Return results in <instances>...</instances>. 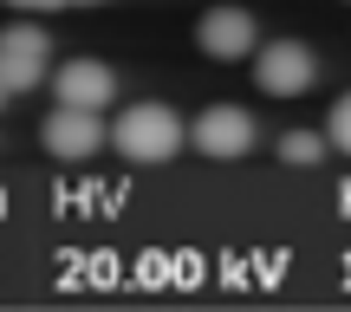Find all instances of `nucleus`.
I'll list each match as a JSON object with an SVG mask.
<instances>
[{"instance_id": "nucleus-11", "label": "nucleus", "mask_w": 351, "mask_h": 312, "mask_svg": "<svg viewBox=\"0 0 351 312\" xmlns=\"http://www.w3.org/2000/svg\"><path fill=\"white\" fill-rule=\"evenodd\" d=\"M7 98H13V91H7V85H0V104H7Z\"/></svg>"}, {"instance_id": "nucleus-10", "label": "nucleus", "mask_w": 351, "mask_h": 312, "mask_svg": "<svg viewBox=\"0 0 351 312\" xmlns=\"http://www.w3.org/2000/svg\"><path fill=\"white\" fill-rule=\"evenodd\" d=\"M13 13H59V7H72V0H7Z\"/></svg>"}, {"instance_id": "nucleus-9", "label": "nucleus", "mask_w": 351, "mask_h": 312, "mask_svg": "<svg viewBox=\"0 0 351 312\" xmlns=\"http://www.w3.org/2000/svg\"><path fill=\"white\" fill-rule=\"evenodd\" d=\"M326 137H332V150H345L351 156V91L339 104H332V117H326Z\"/></svg>"}, {"instance_id": "nucleus-7", "label": "nucleus", "mask_w": 351, "mask_h": 312, "mask_svg": "<svg viewBox=\"0 0 351 312\" xmlns=\"http://www.w3.org/2000/svg\"><path fill=\"white\" fill-rule=\"evenodd\" d=\"M52 91H59V104H85V111H111L117 98V72L104 59H72L52 72Z\"/></svg>"}, {"instance_id": "nucleus-2", "label": "nucleus", "mask_w": 351, "mask_h": 312, "mask_svg": "<svg viewBox=\"0 0 351 312\" xmlns=\"http://www.w3.org/2000/svg\"><path fill=\"white\" fill-rule=\"evenodd\" d=\"M313 78H319V59L300 39H267V46L254 52V85H261L267 98H300V91H313Z\"/></svg>"}, {"instance_id": "nucleus-3", "label": "nucleus", "mask_w": 351, "mask_h": 312, "mask_svg": "<svg viewBox=\"0 0 351 312\" xmlns=\"http://www.w3.org/2000/svg\"><path fill=\"white\" fill-rule=\"evenodd\" d=\"M46 59H52V39H46V26H39V20L0 26V85H7V91H39Z\"/></svg>"}, {"instance_id": "nucleus-1", "label": "nucleus", "mask_w": 351, "mask_h": 312, "mask_svg": "<svg viewBox=\"0 0 351 312\" xmlns=\"http://www.w3.org/2000/svg\"><path fill=\"white\" fill-rule=\"evenodd\" d=\"M182 143H189V124L169 111V104H156V98L130 104V111L111 124V150L124 163H143V169H150V163H169Z\"/></svg>"}, {"instance_id": "nucleus-4", "label": "nucleus", "mask_w": 351, "mask_h": 312, "mask_svg": "<svg viewBox=\"0 0 351 312\" xmlns=\"http://www.w3.org/2000/svg\"><path fill=\"white\" fill-rule=\"evenodd\" d=\"M39 143H46L59 163H85V156H98L104 143H111V130H104V111H85V104H59V111L39 124Z\"/></svg>"}, {"instance_id": "nucleus-6", "label": "nucleus", "mask_w": 351, "mask_h": 312, "mask_svg": "<svg viewBox=\"0 0 351 312\" xmlns=\"http://www.w3.org/2000/svg\"><path fill=\"white\" fill-rule=\"evenodd\" d=\"M195 46L208 59H247V52H261V26L247 7H208L195 26Z\"/></svg>"}, {"instance_id": "nucleus-8", "label": "nucleus", "mask_w": 351, "mask_h": 312, "mask_svg": "<svg viewBox=\"0 0 351 312\" xmlns=\"http://www.w3.org/2000/svg\"><path fill=\"white\" fill-rule=\"evenodd\" d=\"M326 143H332V137H319V130H287V137H280V163L313 169V163H326Z\"/></svg>"}, {"instance_id": "nucleus-12", "label": "nucleus", "mask_w": 351, "mask_h": 312, "mask_svg": "<svg viewBox=\"0 0 351 312\" xmlns=\"http://www.w3.org/2000/svg\"><path fill=\"white\" fill-rule=\"evenodd\" d=\"M78 7H98V0H78Z\"/></svg>"}, {"instance_id": "nucleus-5", "label": "nucleus", "mask_w": 351, "mask_h": 312, "mask_svg": "<svg viewBox=\"0 0 351 312\" xmlns=\"http://www.w3.org/2000/svg\"><path fill=\"white\" fill-rule=\"evenodd\" d=\"M254 117L241 111V104H208V111L189 124V143H195L202 156H215V163H228V156H247L254 150Z\"/></svg>"}]
</instances>
